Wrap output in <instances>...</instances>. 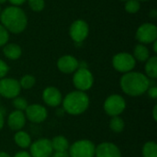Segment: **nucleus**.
<instances>
[{"instance_id": "41", "label": "nucleus", "mask_w": 157, "mask_h": 157, "mask_svg": "<svg viewBox=\"0 0 157 157\" xmlns=\"http://www.w3.org/2000/svg\"><path fill=\"white\" fill-rule=\"evenodd\" d=\"M0 13H1V7H0Z\"/></svg>"}, {"instance_id": "31", "label": "nucleus", "mask_w": 157, "mask_h": 157, "mask_svg": "<svg viewBox=\"0 0 157 157\" xmlns=\"http://www.w3.org/2000/svg\"><path fill=\"white\" fill-rule=\"evenodd\" d=\"M52 157H70L69 154L66 152H55V154Z\"/></svg>"}, {"instance_id": "11", "label": "nucleus", "mask_w": 157, "mask_h": 157, "mask_svg": "<svg viewBox=\"0 0 157 157\" xmlns=\"http://www.w3.org/2000/svg\"><path fill=\"white\" fill-rule=\"evenodd\" d=\"M52 142L48 139H40L30 146L31 157H51L52 155Z\"/></svg>"}, {"instance_id": "28", "label": "nucleus", "mask_w": 157, "mask_h": 157, "mask_svg": "<svg viewBox=\"0 0 157 157\" xmlns=\"http://www.w3.org/2000/svg\"><path fill=\"white\" fill-rule=\"evenodd\" d=\"M9 39V33L7 29L0 24V47L4 46L7 43Z\"/></svg>"}, {"instance_id": "19", "label": "nucleus", "mask_w": 157, "mask_h": 157, "mask_svg": "<svg viewBox=\"0 0 157 157\" xmlns=\"http://www.w3.org/2000/svg\"><path fill=\"white\" fill-rule=\"evenodd\" d=\"M14 141L16 144L19 146L20 148H28L31 144V138L29 135V133H27L26 132H22V131H18L15 134Z\"/></svg>"}, {"instance_id": "20", "label": "nucleus", "mask_w": 157, "mask_h": 157, "mask_svg": "<svg viewBox=\"0 0 157 157\" xmlns=\"http://www.w3.org/2000/svg\"><path fill=\"white\" fill-rule=\"evenodd\" d=\"M132 56L135 60H138L139 62H146L150 57V52L146 46L140 43L135 46Z\"/></svg>"}, {"instance_id": "38", "label": "nucleus", "mask_w": 157, "mask_h": 157, "mask_svg": "<svg viewBox=\"0 0 157 157\" xmlns=\"http://www.w3.org/2000/svg\"><path fill=\"white\" fill-rule=\"evenodd\" d=\"M152 17H156V11L155 10V11H153V12H151V14H150Z\"/></svg>"}, {"instance_id": "22", "label": "nucleus", "mask_w": 157, "mask_h": 157, "mask_svg": "<svg viewBox=\"0 0 157 157\" xmlns=\"http://www.w3.org/2000/svg\"><path fill=\"white\" fill-rule=\"evenodd\" d=\"M144 157H157V144L155 142H147L143 148Z\"/></svg>"}, {"instance_id": "42", "label": "nucleus", "mask_w": 157, "mask_h": 157, "mask_svg": "<svg viewBox=\"0 0 157 157\" xmlns=\"http://www.w3.org/2000/svg\"><path fill=\"white\" fill-rule=\"evenodd\" d=\"M122 1H127V0H122Z\"/></svg>"}, {"instance_id": "36", "label": "nucleus", "mask_w": 157, "mask_h": 157, "mask_svg": "<svg viewBox=\"0 0 157 157\" xmlns=\"http://www.w3.org/2000/svg\"><path fill=\"white\" fill-rule=\"evenodd\" d=\"M0 157H10V155L5 152H0Z\"/></svg>"}, {"instance_id": "12", "label": "nucleus", "mask_w": 157, "mask_h": 157, "mask_svg": "<svg viewBox=\"0 0 157 157\" xmlns=\"http://www.w3.org/2000/svg\"><path fill=\"white\" fill-rule=\"evenodd\" d=\"M26 110V117L29 121L33 123H40L44 121L48 116L47 109L39 104H32L27 107Z\"/></svg>"}, {"instance_id": "23", "label": "nucleus", "mask_w": 157, "mask_h": 157, "mask_svg": "<svg viewBox=\"0 0 157 157\" xmlns=\"http://www.w3.org/2000/svg\"><path fill=\"white\" fill-rule=\"evenodd\" d=\"M124 127H125V124L121 118H120L119 116L112 117V119L109 122V128L111 129V131L119 133L124 130Z\"/></svg>"}, {"instance_id": "7", "label": "nucleus", "mask_w": 157, "mask_h": 157, "mask_svg": "<svg viewBox=\"0 0 157 157\" xmlns=\"http://www.w3.org/2000/svg\"><path fill=\"white\" fill-rule=\"evenodd\" d=\"M113 67L121 73L131 72L136 64V60L134 57L127 52L117 53L112 59Z\"/></svg>"}, {"instance_id": "10", "label": "nucleus", "mask_w": 157, "mask_h": 157, "mask_svg": "<svg viewBox=\"0 0 157 157\" xmlns=\"http://www.w3.org/2000/svg\"><path fill=\"white\" fill-rule=\"evenodd\" d=\"M88 24L83 19H77L74 21L69 29L70 36L75 43H80L84 41L88 36Z\"/></svg>"}, {"instance_id": "17", "label": "nucleus", "mask_w": 157, "mask_h": 157, "mask_svg": "<svg viewBox=\"0 0 157 157\" xmlns=\"http://www.w3.org/2000/svg\"><path fill=\"white\" fill-rule=\"evenodd\" d=\"M3 52L7 59L17 60L21 56L22 51H21V48L17 44L8 43V44L5 45V47L3 49Z\"/></svg>"}, {"instance_id": "37", "label": "nucleus", "mask_w": 157, "mask_h": 157, "mask_svg": "<svg viewBox=\"0 0 157 157\" xmlns=\"http://www.w3.org/2000/svg\"><path fill=\"white\" fill-rule=\"evenodd\" d=\"M153 43H154V52H157V41L155 40V41H154Z\"/></svg>"}, {"instance_id": "13", "label": "nucleus", "mask_w": 157, "mask_h": 157, "mask_svg": "<svg viewBox=\"0 0 157 157\" xmlns=\"http://www.w3.org/2000/svg\"><path fill=\"white\" fill-rule=\"evenodd\" d=\"M96 157H121V150L112 143H102L96 147Z\"/></svg>"}, {"instance_id": "25", "label": "nucleus", "mask_w": 157, "mask_h": 157, "mask_svg": "<svg viewBox=\"0 0 157 157\" xmlns=\"http://www.w3.org/2000/svg\"><path fill=\"white\" fill-rule=\"evenodd\" d=\"M141 5L140 1L138 0H127L125 4V10L128 13L131 14H135L140 10Z\"/></svg>"}, {"instance_id": "32", "label": "nucleus", "mask_w": 157, "mask_h": 157, "mask_svg": "<svg viewBox=\"0 0 157 157\" xmlns=\"http://www.w3.org/2000/svg\"><path fill=\"white\" fill-rule=\"evenodd\" d=\"M10 2V4H12L15 6H21L22 4H24L27 0H8Z\"/></svg>"}, {"instance_id": "3", "label": "nucleus", "mask_w": 157, "mask_h": 157, "mask_svg": "<svg viewBox=\"0 0 157 157\" xmlns=\"http://www.w3.org/2000/svg\"><path fill=\"white\" fill-rule=\"evenodd\" d=\"M89 106L88 96L84 91H73L63 100V109L70 115H80L84 113Z\"/></svg>"}, {"instance_id": "9", "label": "nucleus", "mask_w": 157, "mask_h": 157, "mask_svg": "<svg viewBox=\"0 0 157 157\" xmlns=\"http://www.w3.org/2000/svg\"><path fill=\"white\" fill-rule=\"evenodd\" d=\"M19 82L13 78L0 79V95L6 98H15L20 93Z\"/></svg>"}, {"instance_id": "24", "label": "nucleus", "mask_w": 157, "mask_h": 157, "mask_svg": "<svg viewBox=\"0 0 157 157\" xmlns=\"http://www.w3.org/2000/svg\"><path fill=\"white\" fill-rule=\"evenodd\" d=\"M35 82H36V80L33 75H26L22 76V78L20 79L19 85H20V87H22L24 89H29L35 85Z\"/></svg>"}, {"instance_id": "15", "label": "nucleus", "mask_w": 157, "mask_h": 157, "mask_svg": "<svg viewBox=\"0 0 157 157\" xmlns=\"http://www.w3.org/2000/svg\"><path fill=\"white\" fill-rule=\"evenodd\" d=\"M79 62L72 55H63L57 62L58 69L64 74H71L78 69Z\"/></svg>"}, {"instance_id": "40", "label": "nucleus", "mask_w": 157, "mask_h": 157, "mask_svg": "<svg viewBox=\"0 0 157 157\" xmlns=\"http://www.w3.org/2000/svg\"><path fill=\"white\" fill-rule=\"evenodd\" d=\"M138 1H148V0H138Z\"/></svg>"}, {"instance_id": "6", "label": "nucleus", "mask_w": 157, "mask_h": 157, "mask_svg": "<svg viewBox=\"0 0 157 157\" xmlns=\"http://www.w3.org/2000/svg\"><path fill=\"white\" fill-rule=\"evenodd\" d=\"M125 108V99L120 95H111L104 102V110L111 117L119 116L124 111Z\"/></svg>"}, {"instance_id": "27", "label": "nucleus", "mask_w": 157, "mask_h": 157, "mask_svg": "<svg viewBox=\"0 0 157 157\" xmlns=\"http://www.w3.org/2000/svg\"><path fill=\"white\" fill-rule=\"evenodd\" d=\"M28 2H29V7L35 12L41 11L45 6L44 0H28Z\"/></svg>"}, {"instance_id": "29", "label": "nucleus", "mask_w": 157, "mask_h": 157, "mask_svg": "<svg viewBox=\"0 0 157 157\" xmlns=\"http://www.w3.org/2000/svg\"><path fill=\"white\" fill-rule=\"evenodd\" d=\"M8 69H9L8 65L3 60L0 59V79L4 78L6 75V74L8 72Z\"/></svg>"}, {"instance_id": "2", "label": "nucleus", "mask_w": 157, "mask_h": 157, "mask_svg": "<svg viewBox=\"0 0 157 157\" xmlns=\"http://www.w3.org/2000/svg\"><path fill=\"white\" fill-rule=\"evenodd\" d=\"M1 25L7 31L17 34L25 30L28 24V17L25 12L18 6H7L0 13Z\"/></svg>"}, {"instance_id": "33", "label": "nucleus", "mask_w": 157, "mask_h": 157, "mask_svg": "<svg viewBox=\"0 0 157 157\" xmlns=\"http://www.w3.org/2000/svg\"><path fill=\"white\" fill-rule=\"evenodd\" d=\"M14 157H31V155L29 154V153H27V152H25V151H22V152H18V153H17Z\"/></svg>"}, {"instance_id": "4", "label": "nucleus", "mask_w": 157, "mask_h": 157, "mask_svg": "<svg viewBox=\"0 0 157 157\" xmlns=\"http://www.w3.org/2000/svg\"><path fill=\"white\" fill-rule=\"evenodd\" d=\"M96 147L91 141L80 140L75 142L69 150L70 157H94Z\"/></svg>"}, {"instance_id": "8", "label": "nucleus", "mask_w": 157, "mask_h": 157, "mask_svg": "<svg viewBox=\"0 0 157 157\" xmlns=\"http://www.w3.org/2000/svg\"><path fill=\"white\" fill-rule=\"evenodd\" d=\"M136 39L141 44L153 43L157 39V28L152 23L141 25L136 31Z\"/></svg>"}, {"instance_id": "1", "label": "nucleus", "mask_w": 157, "mask_h": 157, "mask_svg": "<svg viewBox=\"0 0 157 157\" xmlns=\"http://www.w3.org/2000/svg\"><path fill=\"white\" fill-rule=\"evenodd\" d=\"M121 87L122 91L131 96L137 97L144 94L150 87L149 78L140 72L125 73L121 78Z\"/></svg>"}, {"instance_id": "26", "label": "nucleus", "mask_w": 157, "mask_h": 157, "mask_svg": "<svg viewBox=\"0 0 157 157\" xmlns=\"http://www.w3.org/2000/svg\"><path fill=\"white\" fill-rule=\"evenodd\" d=\"M13 105L14 107L16 108L17 110H20V111H23L27 109V107L29 106L28 105V102L25 98H19V97H17L14 98L13 100Z\"/></svg>"}, {"instance_id": "34", "label": "nucleus", "mask_w": 157, "mask_h": 157, "mask_svg": "<svg viewBox=\"0 0 157 157\" xmlns=\"http://www.w3.org/2000/svg\"><path fill=\"white\" fill-rule=\"evenodd\" d=\"M5 123V120H4V114L2 113V111L0 110V131L2 130L3 126Z\"/></svg>"}, {"instance_id": "18", "label": "nucleus", "mask_w": 157, "mask_h": 157, "mask_svg": "<svg viewBox=\"0 0 157 157\" xmlns=\"http://www.w3.org/2000/svg\"><path fill=\"white\" fill-rule=\"evenodd\" d=\"M52 150L55 152H66L69 148V143L67 139L62 135L54 137L52 141Z\"/></svg>"}, {"instance_id": "35", "label": "nucleus", "mask_w": 157, "mask_h": 157, "mask_svg": "<svg viewBox=\"0 0 157 157\" xmlns=\"http://www.w3.org/2000/svg\"><path fill=\"white\" fill-rule=\"evenodd\" d=\"M153 116H154V120L156 121L157 120V105L155 106L154 110H153Z\"/></svg>"}, {"instance_id": "39", "label": "nucleus", "mask_w": 157, "mask_h": 157, "mask_svg": "<svg viewBox=\"0 0 157 157\" xmlns=\"http://www.w3.org/2000/svg\"><path fill=\"white\" fill-rule=\"evenodd\" d=\"M7 0H0V4H4V3H6Z\"/></svg>"}, {"instance_id": "14", "label": "nucleus", "mask_w": 157, "mask_h": 157, "mask_svg": "<svg viewBox=\"0 0 157 157\" xmlns=\"http://www.w3.org/2000/svg\"><path fill=\"white\" fill-rule=\"evenodd\" d=\"M42 98L45 104L50 107H57L62 103L63 97L60 90L54 86H49L43 90Z\"/></svg>"}, {"instance_id": "5", "label": "nucleus", "mask_w": 157, "mask_h": 157, "mask_svg": "<svg viewBox=\"0 0 157 157\" xmlns=\"http://www.w3.org/2000/svg\"><path fill=\"white\" fill-rule=\"evenodd\" d=\"M73 83L79 91H86L92 87L94 77L92 73L87 68H78L75 72Z\"/></svg>"}, {"instance_id": "21", "label": "nucleus", "mask_w": 157, "mask_h": 157, "mask_svg": "<svg viewBox=\"0 0 157 157\" xmlns=\"http://www.w3.org/2000/svg\"><path fill=\"white\" fill-rule=\"evenodd\" d=\"M145 72L147 75V77H150L152 79H155L157 77V57L152 56L149 57V59L146 61L145 64Z\"/></svg>"}, {"instance_id": "30", "label": "nucleus", "mask_w": 157, "mask_h": 157, "mask_svg": "<svg viewBox=\"0 0 157 157\" xmlns=\"http://www.w3.org/2000/svg\"><path fill=\"white\" fill-rule=\"evenodd\" d=\"M148 92V95L150 98H152L153 99H156L157 98V87L156 86H152V87H149L148 90L146 91Z\"/></svg>"}, {"instance_id": "16", "label": "nucleus", "mask_w": 157, "mask_h": 157, "mask_svg": "<svg viewBox=\"0 0 157 157\" xmlns=\"http://www.w3.org/2000/svg\"><path fill=\"white\" fill-rule=\"evenodd\" d=\"M26 123V117L23 111L14 110L7 119V125L13 131H20Z\"/></svg>"}]
</instances>
